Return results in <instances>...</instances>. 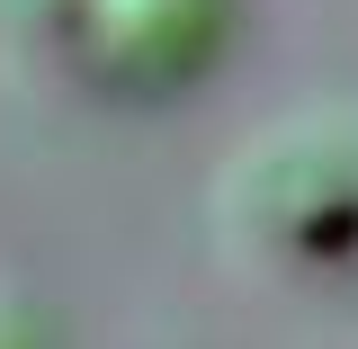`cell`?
Returning a JSON list of instances; mask_svg holds the SVG:
<instances>
[{
	"instance_id": "1",
	"label": "cell",
	"mask_w": 358,
	"mask_h": 349,
	"mask_svg": "<svg viewBox=\"0 0 358 349\" xmlns=\"http://www.w3.org/2000/svg\"><path fill=\"white\" fill-rule=\"evenodd\" d=\"M215 215L242 251L287 269H331L358 251V143L331 117L268 126L242 162H224Z\"/></svg>"
},
{
	"instance_id": "2",
	"label": "cell",
	"mask_w": 358,
	"mask_h": 349,
	"mask_svg": "<svg viewBox=\"0 0 358 349\" xmlns=\"http://www.w3.org/2000/svg\"><path fill=\"white\" fill-rule=\"evenodd\" d=\"M224 45V0H81V63L117 90H179Z\"/></svg>"
}]
</instances>
